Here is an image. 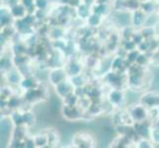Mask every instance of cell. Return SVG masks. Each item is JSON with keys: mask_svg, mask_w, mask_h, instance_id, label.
<instances>
[{"mask_svg": "<svg viewBox=\"0 0 159 148\" xmlns=\"http://www.w3.org/2000/svg\"><path fill=\"white\" fill-rule=\"evenodd\" d=\"M112 97H114V100H115V101H118L119 99H120V98H119L120 95L118 94V93H114V94L112 95Z\"/></svg>", "mask_w": 159, "mask_h": 148, "instance_id": "obj_1", "label": "cell"}, {"mask_svg": "<svg viewBox=\"0 0 159 148\" xmlns=\"http://www.w3.org/2000/svg\"><path fill=\"white\" fill-rule=\"evenodd\" d=\"M39 6L42 7V6H45V0H39Z\"/></svg>", "mask_w": 159, "mask_h": 148, "instance_id": "obj_2", "label": "cell"}]
</instances>
